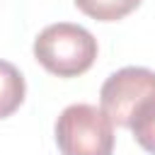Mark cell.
Segmentation results:
<instances>
[{
  "label": "cell",
  "mask_w": 155,
  "mask_h": 155,
  "mask_svg": "<svg viewBox=\"0 0 155 155\" xmlns=\"http://www.w3.org/2000/svg\"><path fill=\"white\" fill-rule=\"evenodd\" d=\"M155 90V70L148 68H121L114 75H109L99 90L102 111L111 119V124L128 128V119L136 109V104Z\"/></svg>",
  "instance_id": "3"
},
{
  "label": "cell",
  "mask_w": 155,
  "mask_h": 155,
  "mask_svg": "<svg viewBox=\"0 0 155 155\" xmlns=\"http://www.w3.org/2000/svg\"><path fill=\"white\" fill-rule=\"evenodd\" d=\"M128 128L133 131V138L138 145L155 155V90L148 92L133 109L128 119Z\"/></svg>",
  "instance_id": "4"
},
{
  "label": "cell",
  "mask_w": 155,
  "mask_h": 155,
  "mask_svg": "<svg viewBox=\"0 0 155 155\" xmlns=\"http://www.w3.org/2000/svg\"><path fill=\"white\" fill-rule=\"evenodd\" d=\"M78 10L85 12L92 19L99 22H116L121 17H126L128 12H133L140 0H75Z\"/></svg>",
  "instance_id": "6"
},
{
  "label": "cell",
  "mask_w": 155,
  "mask_h": 155,
  "mask_svg": "<svg viewBox=\"0 0 155 155\" xmlns=\"http://www.w3.org/2000/svg\"><path fill=\"white\" fill-rule=\"evenodd\" d=\"M56 143L63 155H111L114 124L92 104H70L56 121Z\"/></svg>",
  "instance_id": "2"
},
{
  "label": "cell",
  "mask_w": 155,
  "mask_h": 155,
  "mask_svg": "<svg viewBox=\"0 0 155 155\" xmlns=\"http://www.w3.org/2000/svg\"><path fill=\"white\" fill-rule=\"evenodd\" d=\"M36 61L58 78H75L92 68L97 58V39L80 24H48L34 39Z\"/></svg>",
  "instance_id": "1"
},
{
  "label": "cell",
  "mask_w": 155,
  "mask_h": 155,
  "mask_svg": "<svg viewBox=\"0 0 155 155\" xmlns=\"http://www.w3.org/2000/svg\"><path fill=\"white\" fill-rule=\"evenodd\" d=\"M24 92H27V85L22 73L12 63L0 61V119L19 109V104L24 102Z\"/></svg>",
  "instance_id": "5"
}]
</instances>
